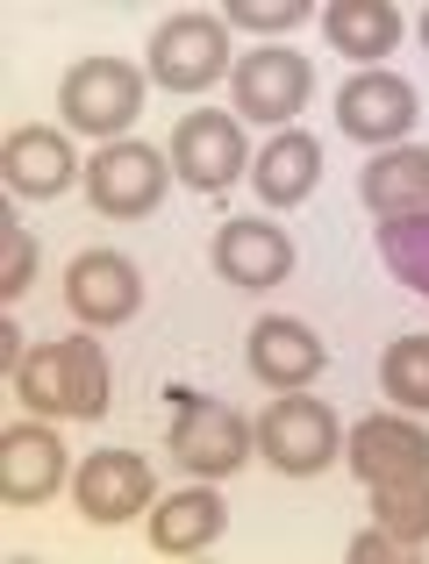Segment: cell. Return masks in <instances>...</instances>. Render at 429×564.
<instances>
[{
	"label": "cell",
	"instance_id": "1",
	"mask_svg": "<svg viewBox=\"0 0 429 564\" xmlns=\"http://www.w3.org/2000/svg\"><path fill=\"white\" fill-rule=\"evenodd\" d=\"M14 393L36 414H72V422H100L108 414V358L86 336H65V344H43L22 358L14 372Z\"/></svg>",
	"mask_w": 429,
	"mask_h": 564
},
{
	"label": "cell",
	"instance_id": "2",
	"mask_svg": "<svg viewBox=\"0 0 429 564\" xmlns=\"http://www.w3.org/2000/svg\"><path fill=\"white\" fill-rule=\"evenodd\" d=\"M57 115L79 137H122L143 115V72L129 57H79L57 86Z\"/></svg>",
	"mask_w": 429,
	"mask_h": 564
},
{
	"label": "cell",
	"instance_id": "3",
	"mask_svg": "<svg viewBox=\"0 0 429 564\" xmlns=\"http://www.w3.org/2000/svg\"><path fill=\"white\" fill-rule=\"evenodd\" d=\"M229 65V22L222 14H172L151 36V79L165 94H208Z\"/></svg>",
	"mask_w": 429,
	"mask_h": 564
},
{
	"label": "cell",
	"instance_id": "4",
	"mask_svg": "<svg viewBox=\"0 0 429 564\" xmlns=\"http://www.w3.org/2000/svg\"><path fill=\"white\" fill-rule=\"evenodd\" d=\"M180 400V414H172L165 429V451L180 457L194 479H222V471H236L250 457V422L236 408H222L208 393H172Z\"/></svg>",
	"mask_w": 429,
	"mask_h": 564
},
{
	"label": "cell",
	"instance_id": "5",
	"mask_svg": "<svg viewBox=\"0 0 429 564\" xmlns=\"http://www.w3.org/2000/svg\"><path fill=\"white\" fill-rule=\"evenodd\" d=\"M336 443H344L336 414L322 408V400H301V393L272 400V408H265V422H258V451H265V465L287 471V479H315V471L336 457Z\"/></svg>",
	"mask_w": 429,
	"mask_h": 564
},
{
	"label": "cell",
	"instance_id": "6",
	"mask_svg": "<svg viewBox=\"0 0 429 564\" xmlns=\"http://www.w3.org/2000/svg\"><path fill=\"white\" fill-rule=\"evenodd\" d=\"M165 180H172V165L151 151V143H108V151L86 165V200H94L100 215H115V221H137V215H151V207L165 200Z\"/></svg>",
	"mask_w": 429,
	"mask_h": 564
},
{
	"label": "cell",
	"instance_id": "7",
	"mask_svg": "<svg viewBox=\"0 0 429 564\" xmlns=\"http://www.w3.org/2000/svg\"><path fill=\"white\" fill-rule=\"evenodd\" d=\"M336 129H344L351 143H401L408 129H416V86L401 79V72H351L344 94H336Z\"/></svg>",
	"mask_w": 429,
	"mask_h": 564
},
{
	"label": "cell",
	"instance_id": "8",
	"mask_svg": "<svg viewBox=\"0 0 429 564\" xmlns=\"http://www.w3.org/2000/svg\"><path fill=\"white\" fill-rule=\"evenodd\" d=\"M229 86H236V115H250V122H293L301 100H308V86H315V72H308L301 51L265 43V51L236 57Z\"/></svg>",
	"mask_w": 429,
	"mask_h": 564
},
{
	"label": "cell",
	"instance_id": "9",
	"mask_svg": "<svg viewBox=\"0 0 429 564\" xmlns=\"http://www.w3.org/2000/svg\"><path fill=\"white\" fill-rule=\"evenodd\" d=\"M65 307L86 322V329H115L143 307V279L122 250H79L65 264Z\"/></svg>",
	"mask_w": 429,
	"mask_h": 564
},
{
	"label": "cell",
	"instance_id": "10",
	"mask_svg": "<svg viewBox=\"0 0 429 564\" xmlns=\"http://www.w3.org/2000/svg\"><path fill=\"white\" fill-rule=\"evenodd\" d=\"M151 494H158L151 457H137V451H94V457L79 465V479H72L79 514H86V522H100V529L143 514V508H151Z\"/></svg>",
	"mask_w": 429,
	"mask_h": 564
},
{
	"label": "cell",
	"instance_id": "11",
	"mask_svg": "<svg viewBox=\"0 0 429 564\" xmlns=\"http://www.w3.org/2000/svg\"><path fill=\"white\" fill-rule=\"evenodd\" d=\"M172 172H180L194 193H222L244 180V129L229 115L201 108V115H180L172 129Z\"/></svg>",
	"mask_w": 429,
	"mask_h": 564
},
{
	"label": "cell",
	"instance_id": "12",
	"mask_svg": "<svg viewBox=\"0 0 429 564\" xmlns=\"http://www.w3.org/2000/svg\"><path fill=\"white\" fill-rule=\"evenodd\" d=\"M344 451H351V471H358L365 486L429 479V429H416L408 414H365Z\"/></svg>",
	"mask_w": 429,
	"mask_h": 564
},
{
	"label": "cell",
	"instance_id": "13",
	"mask_svg": "<svg viewBox=\"0 0 429 564\" xmlns=\"http://www.w3.org/2000/svg\"><path fill=\"white\" fill-rule=\"evenodd\" d=\"M65 486V443L36 422H14L0 436V500L8 508H43Z\"/></svg>",
	"mask_w": 429,
	"mask_h": 564
},
{
	"label": "cell",
	"instance_id": "14",
	"mask_svg": "<svg viewBox=\"0 0 429 564\" xmlns=\"http://www.w3.org/2000/svg\"><path fill=\"white\" fill-rule=\"evenodd\" d=\"M215 272L229 279V286H250V293H265V286H279V279L293 272V243H287V229H272V221H222L215 229Z\"/></svg>",
	"mask_w": 429,
	"mask_h": 564
},
{
	"label": "cell",
	"instance_id": "15",
	"mask_svg": "<svg viewBox=\"0 0 429 564\" xmlns=\"http://www.w3.org/2000/svg\"><path fill=\"white\" fill-rule=\"evenodd\" d=\"M322 358H330V350H322L315 329L293 322V315H265L258 329H250V372L265 386H279V393H301V386L322 372Z\"/></svg>",
	"mask_w": 429,
	"mask_h": 564
},
{
	"label": "cell",
	"instance_id": "16",
	"mask_svg": "<svg viewBox=\"0 0 429 564\" xmlns=\"http://www.w3.org/2000/svg\"><path fill=\"white\" fill-rule=\"evenodd\" d=\"M0 172H8L14 200H57L79 165H72V143L57 129H14L8 151H0Z\"/></svg>",
	"mask_w": 429,
	"mask_h": 564
},
{
	"label": "cell",
	"instance_id": "17",
	"mask_svg": "<svg viewBox=\"0 0 429 564\" xmlns=\"http://www.w3.org/2000/svg\"><path fill=\"white\" fill-rule=\"evenodd\" d=\"M258 200L265 207H301L308 193H315L322 180V151H315V137H301V129H279L272 143L258 151Z\"/></svg>",
	"mask_w": 429,
	"mask_h": 564
},
{
	"label": "cell",
	"instance_id": "18",
	"mask_svg": "<svg viewBox=\"0 0 429 564\" xmlns=\"http://www.w3.org/2000/svg\"><path fill=\"white\" fill-rule=\"evenodd\" d=\"M222 522H229V508H222L208 486H186V494L158 500V514H151V543H158L165 557H194V551H208V543L222 536Z\"/></svg>",
	"mask_w": 429,
	"mask_h": 564
},
{
	"label": "cell",
	"instance_id": "19",
	"mask_svg": "<svg viewBox=\"0 0 429 564\" xmlns=\"http://www.w3.org/2000/svg\"><path fill=\"white\" fill-rule=\"evenodd\" d=\"M365 207H373L379 221L429 207V151L422 143H394V151L373 158V172H365Z\"/></svg>",
	"mask_w": 429,
	"mask_h": 564
},
{
	"label": "cell",
	"instance_id": "20",
	"mask_svg": "<svg viewBox=\"0 0 429 564\" xmlns=\"http://www.w3.org/2000/svg\"><path fill=\"white\" fill-rule=\"evenodd\" d=\"M322 36L344 57H387L401 43V14H394V0H330L322 8Z\"/></svg>",
	"mask_w": 429,
	"mask_h": 564
},
{
	"label": "cell",
	"instance_id": "21",
	"mask_svg": "<svg viewBox=\"0 0 429 564\" xmlns=\"http://www.w3.org/2000/svg\"><path fill=\"white\" fill-rule=\"evenodd\" d=\"M365 494H373V522L401 551L429 543V479H394V486H365Z\"/></svg>",
	"mask_w": 429,
	"mask_h": 564
},
{
	"label": "cell",
	"instance_id": "22",
	"mask_svg": "<svg viewBox=\"0 0 429 564\" xmlns=\"http://www.w3.org/2000/svg\"><path fill=\"white\" fill-rule=\"evenodd\" d=\"M379 258L394 264V279H401L408 293H422V301H429V207L379 221Z\"/></svg>",
	"mask_w": 429,
	"mask_h": 564
},
{
	"label": "cell",
	"instance_id": "23",
	"mask_svg": "<svg viewBox=\"0 0 429 564\" xmlns=\"http://www.w3.org/2000/svg\"><path fill=\"white\" fill-rule=\"evenodd\" d=\"M379 386L408 414H429V336H394L387 358H379Z\"/></svg>",
	"mask_w": 429,
	"mask_h": 564
},
{
	"label": "cell",
	"instance_id": "24",
	"mask_svg": "<svg viewBox=\"0 0 429 564\" xmlns=\"http://www.w3.org/2000/svg\"><path fill=\"white\" fill-rule=\"evenodd\" d=\"M29 279H36V243L14 215H0V301L29 293Z\"/></svg>",
	"mask_w": 429,
	"mask_h": 564
},
{
	"label": "cell",
	"instance_id": "25",
	"mask_svg": "<svg viewBox=\"0 0 429 564\" xmlns=\"http://www.w3.org/2000/svg\"><path fill=\"white\" fill-rule=\"evenodd\" d=\"M229 29H250V36H279V29L308 22V0H229V14H222Z\"/></svg>",
	"mask_w": 429,
	"mask_h": 564
},
{
	"label": "cell",
	"instance_id": "26",
	"mask_svg": "<svg viewBox=\"0 0 429 564\" xmlns=\"http://www.w3.org/2000/svg\"><path fill=\"white\" fill-rule=\"evenodd\" d=\"M387 557H401V543L387 536V529H365V536H351V564H387Z\"/></svg>",
	"mask_w": 429,
	"mask_h": 564
},
{
	"label": "cell",
	"instance_id": "27",
	"mask_svg": "<svg viewBox=\"0 0 429 564\" xmlns=\"http://www.w3.org/2000/svg\"><path fill=\"white\" fill-rule=\"evenodd\" d=\"M0 365H8V379L22 372V329L14 322H0Z\"/></svg>",
	"mask_w": 429,
	"mask_h": 564
},
{
	"label": "cell",
	"instance_id": "28",
	"mask_svg": "<svg viewBox=\"0 0 429 564\" xmlns=\"http://www.w3.org/2000/svg\"><path fill=\"white\" fill-rule=\"evenodd\" d=\"M422 43H429V14H422Z\"/></svg>",
	"mask_w": 429,
	"mask_h": 564
}]
</instances>
